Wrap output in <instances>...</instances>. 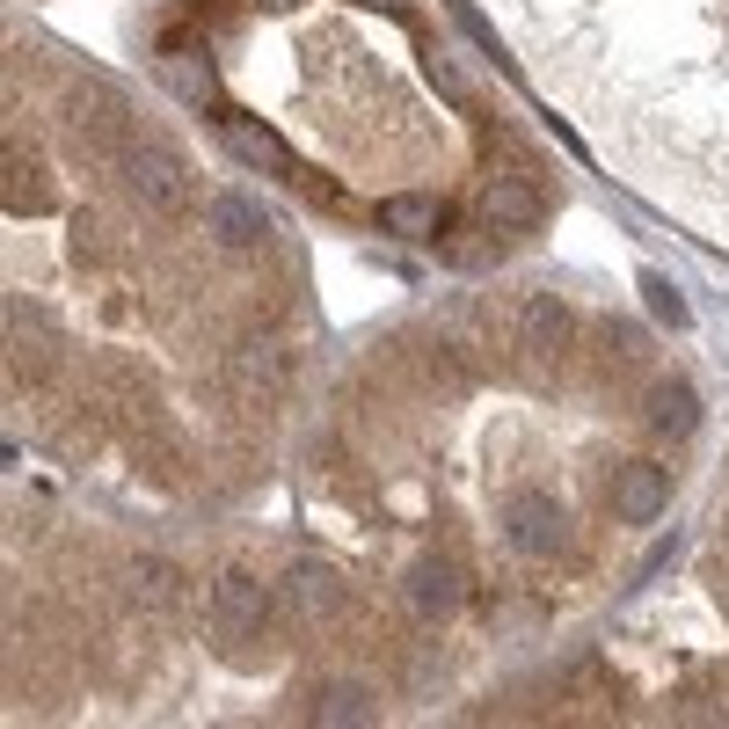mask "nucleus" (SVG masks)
Segmentation results:
<instances>
[{"mask_svg": "<svg viewBox=\"0 0 729 729\" xmlns=\"http://www.w3.org/2000/svg\"><path fill=\"white\" fill-rule=\"evenodd\" d=\"M66 132H73V146H81L88 161H103V168H117V161L140 146L132 110H124V95L110 81H73L66 88Z\"/></svg>", "mask_w": 729, "mask_h": 729, "instance_id": "1", "label": "nucleus"}, {"mask_svg": "<svg viewBox=\"0 0 729 729\" xmlns=\"http://www.w3.org/2000/svg\"><path fill=\"white\" fill-rule=\"evenodd\" d=\"M270 620H278V591L263 584L256 569H226L212 584V635L226 643V657H248L270 635Z\"/></svg>", "mask_w": 729, "mask_h": 729, "instance_id": "2", "label": "nucleus"}, {"mask_svg": "<svg viewBox=\"0 0 729 729\" xmlns=\"http://www.w3.org/2000/svg\"><path fill=\"white\" fill-rule=\"evenodd\" d=\"M117 175H124V191L140 197L154 219H183V212H191V168H183V154H168V146L140 140L132 154L117 161Z\"/></svg>", "mask_w": 729, "mask_h": 729, "instance_id": "3", "label": "nucleus"}, {"mask_svg": "<svg viewBox=\"0 0 729 729\" xmlns=\"http://www.w3.org/2000/svg\"><path fill=\"white\" fill-rule=\"evenodd\" d=\"M504 533L518 555H562L569 547V511L555 496H540V489H518V496H504Z\"/></svg>", "mask_w": 729, "mask_h": 729, "instance_id": "4", "label": "nucleus"}, {"mask_svg": "<svg viewBox=\"0 0 729 729\" xmlns=\"http://www.w3.org/2000/svg\"><path fill=\"white\" fill-rule=\"evenodd\" d=\"M278 606H285L292 627H321V620L343 613V576H336L329 562H292L285 584H278Z\"/></svg>", "mask_w": 729, "mask_h": 729, "instance_id": "5", "label": "nucleus"}, {"mask_svg": "<svg viewBox=\"0 0 729 729\" xmlns=\"http://www.w3.org/2000/svg\"><path fill=\"white\" fill-rule=\"evenodd\" d=\"M664 504H671V468H657V460L613 468V518L620 525H657Z\"/></svg>", "mask_w": 729, "mask_h": 729, "instance_id": "6", "label": "nucleus"}, {"mask_svg": "<svg viewBox=\"0 0 729 729\" xmlns=\"http://www.w3.org/2000/svg\"><path fill=\"white\" fill-rule=\"evenodd\" d=\"M219 124H226V146H234L242 161H256V168H270V175H292V183H307V191H329L321 175H307V168H299V154H292V146L278 140V132H270V124L242 117V110H226Z\"/></svg>", "mask_w": 729, "mask_h": 729, "instance_id": "7", "label": "nucleus"}, {"mask_svg": "<svg viewBox=\"0 0 729 729\" xmlns=\"http://www.w3.org/2000/svg\"><path fill=\"white\" fill-rule=\"evenodd\" d=\"M540 219H547V197H540L525 175H496L482 191V226L489 234H533Z\"/></svg>", "mask_w": 729, "mask_h": 729, "instance_id": "8", "label": "nucleus"}, {"mask_svg": "<svg viewBox=\"0 0 729 729\" xmlns=\"http://www.w3.org/2000/svg\"><path fill=\"white\" fill-rule=\"evenodd\" d=\"M205 234L219 248H263L270 242V212H263L256 197H242V191H219L205 205Z\"/></svg>", "mask_w": 729, "mask_h": 729, "instance_id": "9", "label": "nucleus"}, {"mask_svg": "<svg viewBox=\"0 0 729 729\" xmlns=\"http://www.w3.org/2000/svg\"><path fill=\"white\" fill-rule=\"evenodd\" d=\"M569 321H576V314L562 307L555 292H533V299L518 307V350H533V358H555V350L569 343Z\"/></svg>", "mask_w": 729, "mask_h": 729, "instance_id": "10", "label": "nucleus"}, {"mask_svg": "<svg viewBox=\"0 0 729 729\" xmlns=\"http://www.w3.org/2000/svg\"><path fill=\"white\" fill-rule=\"evenodd\" d=\"M401 598H409L417 620H445V613L460 606V569H452V562H417L409 584H401Z\"/></svg>", "mask_w": 729, "mask_h": 729, "instance_id": "11", "label": "nucleus"}, {"mask_svg": "<svg viewBox=\"0 0 729 729\" xmlns=\"http://www.w3.org/2000/svg\"><path fill=\"white\" fill-rule=\"evenodd\" d=\"M380 226L401 234V242H438V226H445V205L423 191H401V197H380Z\"/></svg>", "mask_w": 729, "mask_h": 729, "instance_id": "12", "label": "nucleus"}, {"mask_svg": "<svg viewBox=\"0 0 729 729\" xmlns=\"http://www.w3.org/2000/svg\"><path fill=\"white\" fill-rule=\"evenodd\" d=\"M649 431L657 438H694L700 431V394L686 380H657L649 387Z\"/></svg>", "mask_w": 729, "mask_h": 729, "instance_id": "13", "label": "nucleus"}, {"mask_svg": "<svg viewBox=\"0 0 729 729\" xmlns=\"http://www.w3.org/2000/svg\"><path fill=\"white\" fill-rule=\"evenodd\" d=\"M0 197H8V212L16 219H37V212H52V183H44V168L22 154H8V183H0Z\"/></svg>", "mask_w": 729, "mask_h": 729, "instance_id": "14", "label": "nucleus"}, {"mask_svg": "<svg viewBox=\"0 0 729 729\" xmlns=\"http://www.w3.org/2000/svg\"><path fill=\"white\" fill-rule=\"evenodd\" d=\"M314 722H380V700L364 694V686H321V694L307 700Z\"/></svg>", "mask_w": 729, "mask_h": 729, "instance_id": "15", "label": "nucleus"}, {"mask_svg": "<svg viewBox=\"0 0 729 729\" xmlns=\"http://www.w3.org/2000/svg\"><path fill=\"white\" fill-rule=\"evenodd\" d=\"M161 73H168V88L183 95V103H212V95H219L205 52H168V59H161Z\"/></svg>", "mask_w": 729, "mask_h": 729, "instance_id": "16", "label": "nucleus"}, {"mask_svg": "<svg viewBox=\"0 0 729 729\" xmlns=\"http://www.w3.org/2000/svg\"><path fill=\"white\" fill-rule=\"evenodd\" d=\"M234 387H242V394H278L285 387L278 350H242V358H234Z\"/></svg>", "mask_w": 729, "mask_h": 729, "instance_id": "17", "label": "nucleus"}, {"mask_svg": "<svg viewBox=\"0 0 729 729\" xmlns=\"http://www.w3.org/2000/svg\"><path fill=\"white\" fill-rule=\"evenodd\" d=\"M140 598L154 613H175V606H183V576H175L168 562H146V569H140Z\"/></svg>", "mask_w": 729, "mask_h": 729, "instance_id": "18", "label": "nucleus"}, {"mask_svg": "<svg viewBox=\"0 0 729 729\" xmlns=\"http://www.w3.org/2000/svg\"><path fill=\"white\" fill-rule=\"evenodd\" d=\"M643 299H649V314H657V321H671V329H686V321H694V314H686V299L671 292V278H664V270H643Z\"/></svg>", "mask_w": 729, "mask_h": 729, "instance_id": "19", "label": "nucleus"}, {"mask_svg": "<svg viewBox=\"0 0 729 729\" xmlns=\"http://www.w3.org/2000/svg\"><path fill=\"white\" fill-rule=\"evenodd\" d=\"M350 8H387V16H401V0H350Z\"/></svg>", "mask_w": 729, "mask_h": 729, "instance_id": "20", "label": "nucleus"}, {"mask_svg": "<svg viewBox=\"0 0 729 729\" xmlns=\"http://www.w3.org/2000/svg\"><path fill=\"white\" fill-rule=\"evenodd\" d=\"M263 8H299V0H263Z\"/></svg>", "mask_w": 729, "mask_h": 729, "instance_id": "21", "label": "nucleus"}]
</instances>
